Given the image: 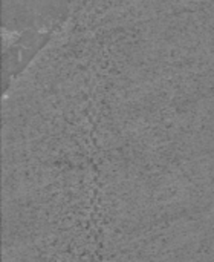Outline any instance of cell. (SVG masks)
I'll use <instances>...</instances> for the list:
<instances>
[{"instance_id":"1","label":"cell","mask_w":214,"mask_h":262,"mask_svg":"<svg viewBox=\"0 0 214 262\" xmlns=\"http://www.w3.org/2000/svg\"><path fill=\"white\" fill-rule=\"evenodd\" d=\"M67 17L69 0H2V28L6 34L57 32Z\"/></svg>"},{"instance_id":"2","label":"cell","mask_w":214,"mask_h":262,"mask_svg":"<svg viewBox=\"0 0 214 262\" xmlns=\"http://www.w3.org/2000/svg\"><path fill=\"white\" fill-rule=\"evenodd\" d=\"M55 32L25 31L12 34L3 45V86L5 92L18 78L43 48L52 40Z\"/></svg>"}]
</instances>
